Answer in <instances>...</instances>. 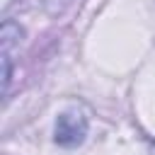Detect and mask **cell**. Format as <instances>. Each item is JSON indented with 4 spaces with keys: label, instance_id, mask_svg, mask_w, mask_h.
Segmentation results:
<instances>
[{
    "label": "cell",
    "instance_id": "1",
    "mask_svg": "<svg viewBox=\"0 0 155 155\" xmlns=\"http://www.w3.org/2000/svg\"><path fill=\"white\" fill-rule=\"evenodd\" d=\"M85 133H87V116L78 107L65 109L63 114H58L56 128H53V136H56L58 145H65V148L80 145L85 140Z\"/></svg>",
    "mask_w": 155,
    "mask_h": 155
}]
</instances>
